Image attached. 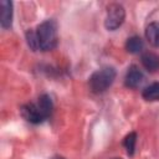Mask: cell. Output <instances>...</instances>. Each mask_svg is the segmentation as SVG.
<instances>
[{
  "label": "cell",
  "instance_id": "8",
  "mask_svg": "<svg viewBox=\"0 0 159 159\" xmlns=\"http://www.w3.org/2000/svg\"><path fill=\"white\" fill-rule=\"evenodd\" d=\"M37 107L40 108V111L42 112L43 117L47 119L51 113H52V109H53V104H52V99L48 94H41L39 98H37V102H36Z\"/></svg>",
  "mask_w": 159,
  "mask_h": 159
},
{
  "label": "cell",
  "instance_id": "4",
  "mask_svg": "<svg viewBox=\"0 0 159 159\" xmlns=\"http://www.w3.org/2000/svg\"><path fill=\"white\" fill-rule=\"evenodd\" d=\"M20 112H21V116L30 123L32 124H39V123H42L46 118L43 117L42 112L40 111V108L37 107L36 103H27V104H24L21 108H20Z\"/></svg>",
  "mask_w": 159,
  "mask_h": 159
},
{
  "label": "cell",
  "instance_id": "12",
  "mask_svg": "<svg viewBox=\"0 0 159 159\" xmlns=\"http://www.w3.org/2000/svg\"><path fill=\"white\" fill-rule=\"evenodd\" d=\"M135 143H137V133L135 132H130L129 134L125 135V138L123 140V145H124L128 155H133L134 154Z\"/></svg>",
  "mask_w": 159,
  "mask_h": 159
},
{
  "label": "cell",
  "instance_id": "3",
  "mask_svg": "<svg viewBox=\"0 0 159 159\" xmlns=\"http://www.w3.org/2000/svg\"><path fill=\"white\" fill-rule=\"evenodd\" d=\"M125 19V10L120 4H111L107 7V16L104 26L107 30H117Z\"/></svg>",
  "mask_w": 159,
  "mask_h": 159
},
{
  "label": "cell",
  "instance_id": "6",
  "mask_svg": "<svg viewBox=\"0 0 159 159\" xmlns=\"http://www.w3.org/2000/svg\"><path fill=\"white\" fill-rule=\"evenodd\" d=\"M0 7H1V16H0L1 26L2 29H9L11 27L12 24V2L9 0H1Z\"/></svg>",
  "mask_w": 159,
  "mask_h": 159
},
{
  "label": "cell",
  "instance_id": "11",
  "mask_svg": "<svg viewBox=\"0 0 159 159\" xmlns=\"http://www.w3.org/2000/svg\"><path fill=\"white\" fill-rule=\"evenodd\" d=\"M142 96L145 101H159V82H154L149 86H147L143 92H142Z\"/></svg>",
  "mask_w": 159,
  "mask_h": 159
},
{
  "label": "cell",
  "instance_id": "2",
  "mask_svg": "<svg viewBox=\"0 0 159 159\" xmlns=\"http://www.w3.org/2000/svg\"><path fill=\"white\" fill-rule=\"evenodd\" d=\"M116 70L113 67H103L97 70L89 77V88L94 93H102L107 91L116 80Z\"/></svg>",
  "mask_w": 159,
  "mask_h": 159
},
{
  "label": "cell",
  "instance_id": "9",
  "mask_svg": "<svg viewBox=\"0 0 159 159\" xmlns=\"http://www.w3.org/2000/svg\"><path fill=\"white\" fill-rule=\"evenodd\" d=\"M145 37L150 45L159 47V22H150L145 29Z\"/></svg>",
  "mask_w": 159,
  "mask_h": 159
},
{
  "label": "cell",
  "instance_id": "7",
  "mask_svg": "<svg viewBox=\"0 0 159 159\" xmlns=\"http://www.w3.org/2000/svg\"><path fill=\"white\" fill-rule=\"evenodd\" d=\"M142 65L149 72H155L159 70V56L153 52H144L142 55Z\"/></svg>",
  "mask_w": 159,
  "mask_h": 159
},
{
  "label": "cell",
  "instance_id": "13",
  "mask_svg": "<svg viewBox=\"0 0 159 159\" xmlns=\"http://www.w3.org/2000/svg\"><path fill=\"white\" fill-rule=\"evenodd\" d=\"M26 40H27V43L31 47V50H34V51L39 50V42H37L36 32L34 30H27V32H26Z\"/></svg>",
  "mask_w": 159,
  "mask_h": 159
},
{
  "label": "cell",
  "instance_id": "14",
  "mask_svg": "<svg viewBox=\"0 0 159 159\" xmlns=\"http://www.w3.org/2000/svg\"><path fill=\"white\" fill-rule=\"evenodd\" d=\"M51 159H65L63 157H60V155H55V157H52Z\"/></svg>",
  "mask_w": 159,
  "mask_h": 159
},
{
  "label": "cell",
  "instance_id": "15",
  "mask_svg": "<svg viewBox=\"0 0 159 159\" xmlns=\"http://www.w3.org/2000/svg\"><path fill=\"white\" fill-rule=\"evenodd\" d=\"M113 159H120V158H113Z\"/></svg>",
  "mask_w": 159,
  "mask_h": 159
},
{
  "label": "cell",
  "instance_id": "10",
  "mask_svg": "<svg viewBox=\"0 0 159 159\" xmlns=\"http://www.w3.org/2000/svg\"><path fill=\"white\" fill-rule=\"evenodd\" d=\"M125 48L128 52L130 53H139L143 51L144 48V43H143V40L139 37V36H132L127 40L125 42Z\"/></svg>",
  "mask_w": 159,
  "mask_h": 159
},
{
  "label": "cell",
  "instance_id": "1",
  "mask_svg": "<svg viewBox=\"0 0 159 159\" xmlns=\"http://www.w3.org/2000/svg\"><path fill=\"white\" fill-rule=\"evenodd\" d=\"M39 48L42 51L53 50L57 46V26L53 20H46L36 29Z\"/></svg>",
  "mask_w": 159,
  "mask_h": 159
},
{
  "label": "cell",
  "instance_id": "5",
  "mask_svg": "<svg viewBox=\"0 0 159 159\" xmlns=\"http://www.w3.org/2000/svg\"><path fill=\"white\" fill-rule=\"evenodd\" d=\"M143 80H144L143 72L137 66L133 65L127 71V75H125V78H124V84L128 88H137L143 82Z\"/></svg>",
  "mask_w": 159,
  "mask_h": 159
}]
</instances>
